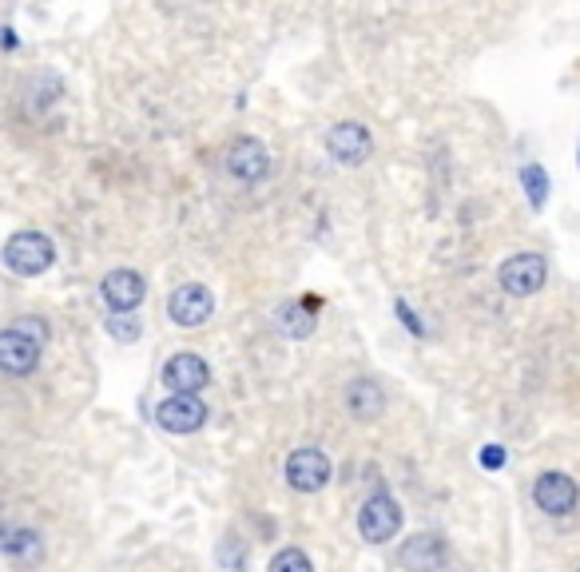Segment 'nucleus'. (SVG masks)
<instances>
[{"instance_id": "obj_1", "label": "nucleus", "mask_w": 580, "mask_h": 572, "mask_svg": "<svg viewBox=\"0 0 580 572\" xmlns=\"http://www.w3.org/2000/svg\"><path fill=\"white\" fill-rule=\"evenodd\" d=\"M0 262L21 279H36L56 262V247L44 231H16L0 250Z\"/></svg>"}, {"instance_id": "obj_2", "label": "nucleus", "mask_w": 580, "mask_h": 572, "mask_svg": "<svg viewBox=\"0 0 580 572\" xmlns=\"http://www.w3.org/2000/svg\"><path fill=\"white\" fill-rule=\"evenodd\" d=\"M545 279H549V262H545V255H537V250H521V255L501 262V271H498L501 291L513 294V299L537 294L540 287H545Z\"/></svg>"}, {"instance_id": "obj_3", "label": "nucleus", "mask_w": 580, "mask_h": 572, "mask_svg": "<svg viewBox=\"0 0 580 572\" xmlns=\"http://www.w3.org/2000/svg\"><path fill=\"white\" fill-rule=\"evenodd\" d=\"M223 167H227V176L238 179V183H263L270 176V152L263 147V139L238 136L223 152Z\"/></svg>"}, {"instance_id": "obj_4", "label": "nucleus", "mask_w": 580, "mask_h": 572, "mask_svg": "<svg viewBox=\"0 0 580 572\" xmlns=\"http://www.w3.org/2000/svg\"><path fill=\"white\" fill-rule=\"evenodd\" d=\"M326 152L338 167H362L373 156V136L370 127L358 120H343L326 132Z\"/></svg>"}, {"instance_id": "obj_5", "label": "nucleus", "mask_w": 580, "mask_h": 572, "mask_svg": "<svg viewBox=\"0 0 580 572\" xmlns=\"http://www.w3.org/2000/svg\"><path fill=\"white\" fill-rule=\"evenodd\" d=\"M398 529H402V509H398V501L390 493H373L362 509H358V532H362V541L386 545L394 541Z\"/></svg>"}, {"instance_id": "obj_6", "label": "nucleus", "mask_w": 580, "mask_h": 572, "mask_svg": "<svg viewBox=\"0 0 580 572\" xmlns=\"http://www.w3.org/2000/svg\"><path fill=\"white\" fill-rule=\"evenodd\" d=\"M215 314V294L203 287V282H187V287H176L171 299H167V318L183 330H196V326L211 323Z\"/></svg>"}, {"instance_id": "obj_7", "label": "nucleus", "mask_w": 580, "mask_h": 572, "mask_svg": "<svg viewBox=\"0 0 580 572\" xmlns=\"http://www.w3.org/2000/svg\"><path fill=\"white\" fill-rule=\"evenodd\" d=\"M41 350H44L41 338L24 334L21 326H9V330H0V370H4L9 378L32 374V370L41 366Z\"/></svg>"}, {"instance_id": "obj_8", "label": "nucleus", "mask_w": 580, "mask_h": 572, "mask_svg": "<svg viewBox=\"0 0 580 572\" xmlns=\"http://www.w3.org/2000/svg\"><path fill=\"white\" fill-rule=\"evenodd\" d=\"M331 481V458L319 446H302L287 458V485L294 493H319Z\"/></svg>"}, {"instance_id": "obj_9", "label": "nucleus", "mask_w": 580, "mask_h": 572, "mask_svg": "<svg viewBox=\"0 0 580 572\" xmlns=\"http://www.w3.org/2000/svg\"><path fill=\"white\" fill-rule=\"evenodd\" d=\"M211 410L199 402V394H171L156 406V422L167 434H196L208 426Z\"/></svg>"}, {"instance_id": "obj_10", "label": "nucleus", "mask_w": 580, "mask_h": 572, "mask_svg": "<svg viewBox=\"0 0 580 572\" xmlns=\"http://www.w3.org/2000/svg\"><path fill=\"white\" fill-rule=\"evenodd\" d=\"M533 501H537V509H545L549 517H569V513L577 509L580 490L569 473H557V469H553V473H540L537 478Z\"/></svg>"}, {"instance_id": "obj_11", "label": "nucleus", "mask_w": 580, "mask_h": 572, "mask_svg": "<svg viewBox=\"0 0 580 572\" xmlns=\"http://www.w3.org/2000/svg\"><path fill=\"white\" fill-rule=\"evenodd\" d=\"M164 385L171 394H199L211 385V366L199 355L183 350V355H171L164 366Z\"/></svg>"}, {"instance_id": "obj_12", "label": "nucleus", "mask_w": 580, "mask_h": 572, "mask_svg": "<svg viewBox=\"0 0 580 572\" xmlns=\"http://www.w3.org/2000/svg\"><path fill=\"white\" fill-rule=\"evenodd\" d=\"M398 564L405 572H437L446 564V541L437 532H414L410 541L398 549Z\"/></svg>"}, {"instance_id": "obj_13", "label": "nucleus", "mask_w": 580, "mask_h": 572, "mask_svg": "<svg viewBox=\"0 0 580 572\" xmlns=\"http://www.w3.org/2000/svg\"><path fill=\"white\" fill-rule=\"evenodd\" d=\"M100 294H104V302L112 306V311H135L147 294V282H144V274L132 271V267H120V271L104 274Z\"/></svg>"}, {"instance_id": "obj_14", "label": "nucleus", "mask_w": 580, "mask_h": 572, "mask_svg": "<svg viewBox=\"0 0 580 572\" xmlns=\"http://www.w3.org/2000/svg\"><path fill=\"white\" fill-rule=\"evenodd\" d=\"M319 299H290L275 311V330L282 338H311L314 326H319Z\"/></svg>"}, {"instance_id": "obj_15", "label": "nucleus", "mask_w": 580, "mask_h": 572, "mask_svg": "<svg viewBox=\"0 0 580 572\" xmlns=\"http://www.w3.org/2000/svg\"><path fill=\"white\" fill-rule=\"evenodd\" d=\"M346 410H350L358 422H373V417H382L386 410V390L373 378H354L346 385Z\"/></svg>"}, {"instance_id": "obj_16", "label": "nucleus", "mask_w": 580, "mask_h": 572, "mask_svg": "<svg viewBox=\"0 0 580 572\" xmlns=\"http://www.w3.org/2000/svg\"><path fill=\"white\" fill-rule=\"evenodd\" d=\"M0 549H4V557H9L12 564L21 572H32L44 564V541L36 529H16L9 532V541H0Z\"/></svg>"}, {"instance_id": "obj_17", "label": "nucleus", "mask_w": 580, "mask_h": 572, "mask_svg": "<svg viewBox=\"0 0 580 572\" xmlns=\"http://www.w3.org/2000/svg\"><path fill=\"white\" fill-rule=\"evenodd\" d=\"M521 183H525V191H528V203L537 211L545 208V199H549V176H545V167L540 164L521 167Z\"/></svg>"}, {"instance_id": "obj_18", "label": "nucleus", "mask_w": 580, "mask_h": 572, "mask_svg": "<svg viewBox=\"0 0 580 572\" xmlns=\"http://www.w3.org/2000/svg\"><path fill=\"white\" fill-rule=\"evenodd\" d=\"M108 334H112L115 343H140L144 326H140V318H135L132 311H115L112 318H108Z\"/></svg>"}, {"instance_id": "obj_19", "label": "nucleus", "mask_w": 580, "mask_h": 572, "mask_svg": "<svg viewBox=\"0 0 580 572\" xmlns=\"http://www.w3.org/2000/svg\"><path fill=\"white\" fill-rule=\"evenodd\" d=\"M270 572H314V564L302 549H282L279 557L270 561Z\"/></svg>"}, {"instance_id": "obj_20", "label": "nucleus", "mask_w": 580, "mask_h": 572, "mask_svg": "<svg viewBox=\"0 0 580 572\" xmlns=\"http://www.w3.org/2000/svg\"><path fill=\"white\" fill-rule=\"evenodd\" d=\"M481 466H486V469H501V466H505V449H501V446L481 449Z\"/></svg>"}, {"instance_id": "obj_21", "label": "nucleus", "mask_w": 580, "mask_h": 572, "mask_svg": "<svg viewBox=\"0 0 580 572\" xmlns=\"http://www.w3.org/2000/svg\"><path fill=\"white\" fill-rule=\"evenodd\" d=\"M16 326H21L24 334H32V338H41V343H48V326L36 323V318H21V323H16Z\"/></svg>"}, {"instance_id": "obj_22", "label": "nucleus", "mask_w": 580, "mask_h": 572, "mask_svg": "<svg viewBox=\"0 0 580 572\" xmlns=\"http://www.w3.org/2000/svg\"><path fill=\"white\" fill-rule=\"evenodd\" d=\"M398 314H402V323H405V330H414V334H425V326L417 323V314L405 306V302H398Z\"/></svg>"}]
</instances>
